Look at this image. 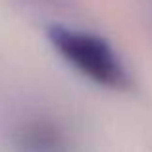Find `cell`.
I'll return each mask as SVG.
<instances>
[{"mask_svg": "<svg viewBox=\"0 0 152 152\" xmlns=\"http://www.w3.org/2000/svg\"><path fill=\"white\" fill-rule=\"evenodd\" d=\"M46 39L60 58L89 81L114 91L131 85L123 60L102 37L67 25H50L46 27Z\"/></svg>", "mask_w": 152, "mask_h": 152, "instance_id": "1", "label": "cell"}]
</instances>
